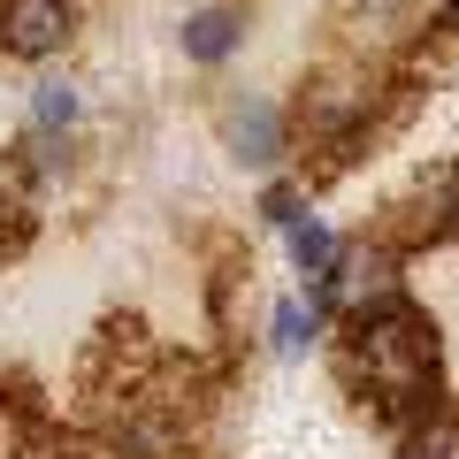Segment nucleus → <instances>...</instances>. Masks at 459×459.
Masks as SVG:
<instances>
[{
  "label": "nucleus",
  "mask_w": 459,
  "mask_h": 459,
  "mask_svg": "<svg viewBox=\"0 0 459 459\" xmlns=\"http://www.w3.org/2000/svg\"><path fill=\"white\" fill-rule=\"evenodd\" d=\"M62 39H69V0H8L0 8V47L23 54V62L54 54Z\"/></svg>",
  "instance_id": "f03ea898"
},
{
  "label": "nucleus",
  "mask_w": 459,
  "mask_h": 459,
  "mask_svg": "<svg viewBox=\"0 0 459 459\" xmlns=\"http://www.w3.org/2000/svg\"><path fill=\"white\" fill-rule=\"evenodd\" d=\"M314 329H322V307H314V299H307V307H299V299H283V307H276V329H268V344L291 360V352H307V344H314Z\"/></svg>",
  "instance_id": "423d86ee"
},
{
  "label": "nucleus",
  "mask_w": 459,
  "mask_h": 459,
  "mask_svg": "<svg viewBox=\"0 0 459 459\" xmlns=\"http://www.w3.org/2000/svg\"><path fill=\"white\" fill-rule=\"evenodd\" d=\"M222 138H230V153H238V161L268 169V161H276V153H283V115L268 108L261 92H246V100H238V108H230Z\"/></svg>",
  "instance_id": "7ed1b4c3"
},
{
  "label": "nucleus",
  "mask_w": 459,
  "mask_h": 459,
  "mask_svg": "<svg viewBox=\"0 0 459 459\" xmlns=\"http://www.w3.org/2000/svg\"><path fill=\"white\" fill-rule=\"evenodd\" d=\"M16 214H23V207H16V192L0 184V238H16Z\"/></svg>",
  "instance_id": "9b49d317"
},
{
  "label": "nucleus",
  "mask_w": 459,
  "mask_h": 459,
  "mask_svg": "<svg viewBox=\"0 0 459 459\" xmlns=\"http://www.w3.org/2000/svg\"><path fill=\"white\" fill-rule=\"evenodd\" d=\"M344 383L376 398V413L398 421V437H406L421 413H437V322L406 291L391 307L352 314L344 322Z\"/></svg>",
  "instance_id": "f257e3e1"
},
{
  "label": "nucleus",
  "mask_w": 459,
  "mask_h": 459,
  "mask_svg": "<svg viewBox=\"0 0 459 459\" xmlns=\"http://www.w3.org/2000/svg\"><path fill=\"white\" fill-rule=\"evenodd\" d=\"M398 459H459V413L452 406L421 413V421L398 437Z\"/></svg>",
  "instance_id": "20e7f679"
},
{
  "label": "nucleus",
  "mask_w": 459,
  "mask_h": 459,
  "mask_svg": "<svg viewBox=\"0 0 459 459\" xmlns=\"http://www.w3.org/2000/svg\"><path fill=\"white\" fill-rule=\"evenodd\" d=\"M437 238H459V161L437 177Z\"/></svg>",
  "instance_id": "1a4fd4ad"
},
{
  "label": "nucleus",
  "mask_w": 459,
  "mask_h": 459,
  "mask_svg": "<svg viewBox=\"0 0 459 459\" xmlns=\"http://www.w3.org/2000/svg\"><path fill=\"white\" fill-rule=\"evenodd\" d=\"M230 47H238V8H199V16H184V54L192 62H222Z\"/></svg>",
  "instance_id": "39448f33"
},
{
  "label": "nucleus",
  "mask_w": 459,
  "mask_h": 459,
  "mask_svg": "<svg viewBox=\"0 0 459 459\" xmlns=\"http://www.w3.org/2000/svg\"><path fill=\"white\" fill-rule=\"evenodd\" d=\"M291 261H299V268H307V276H314V283H322V276H329V268H337V238H329V230H322V222H314V214H307V222H291Z\"/></svg>",
  "instance_id": "0eeeda50"
},
{
  "label": "nucleus",
  "mask_w": 459,
  "mask_h": 459,
  "mask_svg": "<svg viewBox=\"0 0 459 459\" xmlns=\"http://www.w3.org/2000/svg\"><path fill=\"white\" fill-rule=\"evenodd\" d=\"M31 123H39V131H69V123H77V84H69V77H47V84L31 92Z\"/></svg>",
  "instance_id": "6e6552de"
},
{
  "label": "nucleus",
  "mask_w": 459,
  "mask_h": 459,
  "mask_svg": "<svg viewBox=\"0 0 459 459\" xmlns=\"http://www.w3.org/2000/svg\"><path fill=\"white\" fill-rule=\"evenodd\" d=\"M261 214H268V222H283V230H291V222H299V192H291V184H276V192L261 199Z\"/></svg>",
  "instance_id": "9d476101"
},
{
  "label": "nucleus",
  "mask_w": 459,
  "mask_h": 459,
  "mask_svg": "<svg viewBox=\"0 0 459 459\" xmlns=\"http://www.w3.org/2000/svg\"><path fill=\"white\" fill-rule=\"evenodd\" d=\"M452 31H459V0H452Z\"/></svg>",
  "instance_id": "f8f14e48"
}]
</instances>
